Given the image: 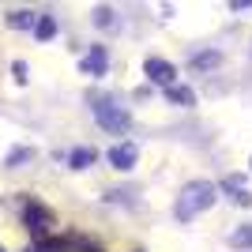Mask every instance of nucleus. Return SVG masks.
Wrapping results in <instances>:
<instances>
[{"label":"nucleus","instance_id":"14","mask_svg":"<svg viewBox=\"0 0 252 252\" xmlns=\"http://www.w3.org/2000/svg\"><path fill=\"white\" fill-rule=\"evenodd\" d=\"M31 155H34L31 147H19V151H11V155H8V166H19V162H27Z\"/></svg>","mask_w":252,"mask_h":252},{"label":"nucleus","instance_id":"3","mask_svg":"<svg viewBox=\"0 0 252 252\" xmlns=\"http://www.w3.org/2000/svg\"><path fill=\"white\" fill-rule=\"evenodd\" d=\"M143 72H147V79L155 87H162V91L177 87V68L169 61H162V57H147V61H143Z\"/></svg>","mask_w":252,"mask_h":252},{"label":"nucleus","instance_id":"12","mask_svg":"<svg viewBox=\"0 0 252 252\" xmlns=\"http://www.w3.org/2000/svg\"><path fill=\"white\" fill-rule=\"evenodd\" d=\"M94 23L102 27V31H109V27H117V19H113V8H94Z\"/></svg>","mask_w":252,"mask_h":252},{"label":"nucleus","instance_id":"13","mask_svg":"<svg viewBox=\"0 0 252 252\" xmlns=\"http://www.w3.org/2000/svg\"><path fill=\"white\" fill-rule=\"evenodd\" d=\"M222 57L219 53H200V57H192V68H211V64H219Z\"/></svg>","mask_w":252,"mask_h":252},{"label":"nucleus","instance_id":"7","mask_svg":"<svg viewBox=\"0 0 252 252\" xmlns=\"http://www.w3.org/2000/svg\"><path fill=\"white\" fill-rule=\"evenodd\" d=\"M166 98H169L173 105H196V91H192V87H185V83L169 87V91H166Z\"/></svg>","mask_w":252,"mask_h":252},{"label":"nucleus","instance_id":"2","mask_svg":"<svg viewBox=\"0 0 252 252\" xmlns=\"http://www.w3.org/2000/svg\"><path fill=\"white\" fill-rule=\"evenodd\" d=\"M94 121L105 128V132H113V136H121V132L132 128V113L121 109V105H113V102H98L94 105Z\"/></svg>","mask_w":252,"mask_h":252},{"label":"nucleus","instance_id":"6","mask_svg":"<svg viewBox=\"0 0 252 252\" xmlns=\"http://www.w3.org/2000/svg\"><path fill=\"white\" fill-rule=\"evenodd\" d=\"M105 68H109V53H105V45H91V53L83 57V72L87 75H105Z\"/></svg>","mask_w":252,"mask_h":252},{"label":"nucleus","instance_id":"15","mask_svg":"<svg viewBox=\"0 0 252 252\" xmlns=\"http://www.w3.org/2000/svg\"><path fill=\"white\" fill-rule=\"evenodd\" d=\"M11 72H15V79H19V83H27V64H23V61L11 64Z\"/></svg>","mask_w":252,"mask_h":252},{"label":"nucleus","instance_id":"10","mask_svg":"<svg viewBox=\"0 0 252 252\" xmlns=\"http://www.w3.org/2000/svg\"><path fill=\"white\" fill-rule=\"evenodd\" d=\"M8 23H11V27H15V31H27V27H38V15H34V11H11V15H8Z\"/></svg>","mask_w":252,"mask_h":252},{"label":"nucleus","instance_id":"11","mask_svg":"<svg viewBox=\"0 0 252 252\" xmlns=\"http://www.w3.org/2000/svg\"><path fill=\"white\" fill-rule=\"evenodd\" d=\"M53 34H57V19H53V15H42L38 27H34V38H38V42H49Z\"/></svg>","mask_w":252,"mask_h":252},{"label":"nucleus","instance_id":"4","mask_svg":"<svg viewBox=\"0 0 252 252\" xmlns=\"http://www.w3.org/2000/svg\"><path fill=\"white\" fill-rule=\"evenodd\" d=\"M222 189H226V196H230L237 207H252V192H249V185H245V173H230V177L222 181Z\"/></svg>","mask_w":252,"mask_h":252},{"label":"nucleus","instance_id":"1","mask_svg":"<svg viewBox=\"0 0 252 252\" xmlns=\"http://www.w3.org/2000/svg\"><path fill=\"white\" fill-rule=\"evenodd\" d=\"M215 200H219V189H215L211 181H189V185L181 189V196H177L173 215H177L181 222H189V219H196L200 211H207Z\"/></svg>","mask_w":252,"mask_h":252},{"label":"nucleus","instance_id":"9","mask_svg":"<svg viewBox=\"0 0 252 252\" xmlns=\"http://www.w3.org/2000/svg\"><path fill=\"white\" fill-rule=\"evenodd\" d=\"M230 245L233 249H252V222H245V226H237L230 233Z\"/></svg>","mask_w":252,"mask_h":252},{"label":"nucleus","instance_id":"16","mask_svg":"<svg viewBox=\"0 0 252 252\" xmlns=\"http://www.w3.org/2000/svg\"><path fill=\"white\" fill-rule=\"evenodd\" d=\"M249 166H252V158H249Z\"/></svg>","mask_w":252,"mask_h":252},{"label":"nucleus","instance_id":"8","mask_svg":"<svg viewBox=\"0 0 252 252\" xmlns=\"http://www.w3.org/2000/svg\"><path fill=\"white\" fill-rule=\"evenodd\" d=\"M94 151H91V147H75L72 151V155H68V166H72V169H87V166H91V162H94Z\"/></svg>","mask_w":252,"mask_h":252},{"label":"nucleus","instance_id":"17","mask_svg":"<svg viewBox=\"0 0 252 252\" xmlns=\"http://www.w3.org/2000/svg\"><path fill=\"white\" fill-rule=\"evenodd\" d=\"M0 252H4V249H0Z\"/></svg>","mask_w":252,"mask_h":252},{"label":"nucleus","instance_id":"5","mask_svg":"<svg viewBox=\"0 0 252 252\" xmlns=\"http://www.w3.org/2000/svg\"><path fill=\"white\" fill-rule=\"evenodd\" d=\"M136 143H117V147H109V162H113V169H121V173H128V169L136 166Z\"/></svg>","mask_w":252,"mask_h":252}]
</instances>
